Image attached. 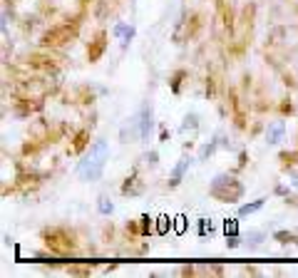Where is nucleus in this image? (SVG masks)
<instances>
[{"label": "nucleus", "instance_id": "1", "mask_svg": "<svg viewBox=\"0 0 298 278\" xmlns=\"http://www.w3.org/2000/svg\"><path fill=\"white\" fill-rule=\"evenodd\" d=\"M107 162H109V144H107L104 139H97V142L85 152V157H82L80 164H77L80 179H85V181H99L102 174H104Z\"/></svg>", "mask_w": 298, "mask_h": 278}, {"label": "nucleus", "instance_id": "2", "mask_svg": "<svg viewBox=\"0 0 298 278\" xmlns=\"http://www.w3.org/2000/svg\"><path fill=\"white\" fill-rule=\"evenodd\" d=\"M209 194L219 201H239L244 196V184L231 174H216L209 184Z\"/></svg>", "mask_w": 298, "mask_h": 278}, {"label": "nucleus", "instance_id": "3", "mask_svg": "<svg viewBox=\"0 0 298 278\" xmlns=\"http://www.w3.org/2000/svg\"><path fill=\"white\" fill-rule=\"evenodd\" d=\"M137 117H139V142H149L152 129H154V110H152V105H142Z\"/></svg>", "mask_w": 298, "mask_h": 278}, {"label": "nucleus", "instance_id": "4", "mask_svg": "<svg viewBox=\"0 0 298 278\" xmlns=\"http://www.w3.org/2000/svg\"><path fill=\"white\" fill-rule=\"evenodd\" d=\"M194 164V159L192 157H182L177 164H174V169H172V174H169V186H179L182 184V179H184V174L189 171V167Z\"/></svg>", "mask_w": 298, "mask_h": 278}, {"label": "nucleus", "instance_id": "5", "mask_svg": "<svg viewBox=\"0 0 298 278\" xmlns=\"http://www.w3.org/2000/svg\"><path fill=\"white\" fill-rule=\"evenodd\" d=\"M283 134H286V124H283V122H273V124H268V129H266V142H268V144H278V142L283 139Z\"/></svg>", "mask_w": 298, "mask_h": 278}, {"label": "nucleus", "instance_id": "6", "mask_svg": "<svg viewBox=\"0 0 298 278\" xmlns=\"http://www.w3.org/2000/svg\"><path fill=\"white\" fill-rule=\"evenodd\" d=\"M122 194H129V196H137V194H142V184H139V176H137V169L127 176V181H124V186H122Z\"/></svg>", "mask_w": 298, "mask_h": 278}, {"label": "nucleus", "instance_id": "7", "mask_svg": "<svg viewBox=\"0 0 298 278\" xmlns=\"http://www.w3.org/2000/svg\"><path fill=\"white\" fill-rule=\"evenodd\" d=\"M263 204H266V199H256V201H246V204H241V206H239V216H251V214H256V211H261V209H263Z\"/></svg>", "mask_w": 298, "mask_h": 278}, {"label": "nucleus", "instance_id": "8", "mask_svg": "<svg viewBox=\"0 0 298 278\" xmlns=\"http://www.w3.org/2000/svg\"><path fill=\"white\" fill-rule=\"evenodd\" d=\"M219 147H221V142H219V137H216V139H211L209 144H204V147H201V152H199V157H197V159H199V162H206V159H209V157L219 149Z\"/></svg>", "mask_w": 298, "mask_h": 278}, {"label": "nucleus", "instance_id": "9", "mask_svg": "<svg viewBox=\"0 0 298 278\" xmlns=\"http://www.w3.org/2000/svg\"><path fill=\"white\" fill-rule=\"evenodd\" d=\"M197 127H199V114H194V112H189V114L184 117V122L179 124V132H182V134H184V132H189V129L194 132Z\"/></svg>", "mask_w": 298, "mask_h": 278}, {"label": "nucleus", "instance_id": "10", "mask_svg": "<svg viewBox=\"0 0 298 278\" xmlns=\"http://www.w3.org/2000/svg\"><path fill=\"white\" fill-rule=\"evenodd\" d=\"M244 238H246L248 248H256V246H261V243H263L266 233H263V231H256V228H251V231H248V233H246Z\"/></svg>", "mask_w": 298, "mask_h": 278}, {"label": "nucleus", "instance_id": "11", "mask_svg": "<svg viewBox=\"0 0 298 278\" xmlns=\"http://www.w3.org/2000/svg\"><path fill=\"white\" fill-rule=\"evenodd\" d=\"M97 211H99L102 216L114 214V204H112V199H109V196H99V199H97Z\"/></svg>", "mask_w": 298, "mask_h": 278}, {"label": "nucleus", "instance_id": "12", "mask_svg": "<svg viewBox=\"0 0 298 278\" xmlns=\"http://www.w3.org/2000/svg\"><path fill=\"white\" fill-rule=\"evenodd\" d=\"M273 238H276L278 243H283V246H286V243H298V236L291 233V231H276Z\"/></svg>", "mask_w": 298, "mask_h": 278}, {"label": "nucleus", "instance_id": "13", "mask_svg": "<svg viewBox=\"0 0 298 278\" xmlns=\"http://www.w3.org/2000/svg\"><path fill=\"white\" fill-rule=\"evenodd\" d=\"M172 226H174V223H172V219H169V216H159V219H157V226H154V231H157V233H167Z\"/></svg>", "mask_w": 298, "mask_h": 278}, {"label": "nucleus", "instance_id": "14", "mask_svg": "<svg viewBox=\"0 0 298 278\" xmlns=\"http://www.w3.org/2000/svg\"><path fill=\"white\" fill-rule=\"evenodd\" d=\"M211 231H214L211 219H199V223H197V233H199V236H206V233H211Z\"/></svg>", "mask_w": 298, "mask_h": 278}, {"label": "nucleus", "instance_id": "15", "mask_svg": "<svg viewBox=\"0 0 298 278\" xmlns=\"http://www.w3.org/2000/svg\"><path fill=\"white\" fill-rule=\"evenodd\" d=\"M224 233H226V236L239 233V219H226V221H224Z\"/></svg>", "mask_w": 298, "mask_h": 278}, {"label": "nucleus", "instance_id": "16", "mask_svg": "<svg viewBox=\"0 0 298 278\" xmlns=\"http://www.w3.org/2000/svg\"><path fill=\"white\" fill-rule=\"evenodd\" d=\"M129 28H132L129 23H117V25L112 28V38H119V40H122V38L127 35V30H129Z\"/></svg>", "mask_w": 298, "mask_h": 278}, {"label": "nucleus", "instance_id": "17", "mask_svg": "<svg viewBox=\"0 0 298 278\" xmlns=\"http://www.w3.org/2000/svg\"><path fill=\"white\" fill-rule=\"evenodd\" d=\"M144 164H147V167H157V164H159V152L149 149V152L144 154Z\"/></svg>", "mask_w": 298, "mask_h": 278}, {"label": "nucleus", "instance_id": "18", "mask_svg": "<svg viewBox=\"0 0 298 278\" xmlns=\"http://www.w3.org/2000/svg\"><path fill=\"white\" fill-rule=\"evenodd\" d=\"M139 221H142V236H147V233H152V231H154V226H152V219H149V216H142Z\"/></svg>", "mask_w": 298, "mask_h": 278}, {"label": "nucleus", "instance_id": "19", "mask_svg": "<svg viewBox=\"0 0 298 278\" xmlns=\"http://www.w3.org/2000/svg\"><path fill=\"white\" fill-rule=\"evenodd\" d=\"M174 231H177V233H184V231H187V216H177V219H174Z\"/></svg>", "mask_w": 298, "mask_h": 278}, {"label": "nucleus", "instance_id": "20", "mask_svg": "<svg viewBox=\"0 0 298 278\" xmlns=\"http://www.w3.org/2000/svg\"><path fill=\"white\" fill-rule=\"evenodd\" d=\"M226 246H229V248H236V246H241V236H239V233H234V236H226Z\"/></svg>", "mask_w": 298, "mask_h": 278}, {"label": "nucleus", "instance_id": "21", "mask_svg": "<svg viewBox=\"0 0 298 278\" xmlns=\"http://www.w3.org/2000/svg\"><path fill=\"white\" fill-rule=\"evenodd\" d=\"M182 77H184V72H177L174 80H172V92H174V95H179V80H182Z\"/></svg>", "mask_w": 298, "mask_h": 278}, {"label": "nucleus", "instance_id": "22", "mask_svg": "<svg viewBox=\"0 0 298 278\" xmlns=\"http://www.w3.org/2000/svg\"><path fill=\"white\" fill-rule=\"evenodd\" d=\"M276 194H278V196H288V189L278 184V186H276Z\"/></svg>", "mask_w": 298, "mask_h": 278}]
</instances>
